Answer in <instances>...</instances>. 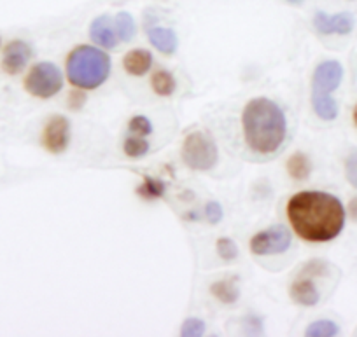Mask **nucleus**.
Returning <instances> with one entry per match:
<instances>
[{
  "label": "nucleus",
  "instance_id": "obj_19",
  "mask_svg": "<svg viewBox=\"0 0 357 337\" xmlns=\"http://www.w3.org/2000/svg\"><path fill=\"white\" fill-rule=\"evenodd\" d=\"M165 191H167L165 182L154 177H144L142 185L137 189V192H139L144 199H158L165 194Z\"/></svg>",
  "mask_w": 357,
  "mask_h": 337
},
{
  "label": "nucleus",
  "instance_id": "obj_18",
  "mask_svg": "<svg viewBox=\"0 0 357 337\" xmlns=\"http://www.w3.org/2000/svg\"><path fill=\"white\" fill-rule=\"evenodd\" d=\"M151 86H153L154 93L160 96H170L172 93L175 91V82L174 75L170 74L168 70H156L151 77Z\"/></svg>",
  "mask_w": 357,
  "mask_h": 337
},
{
  "label": "nucleus",
  "instance_id": "obj_9",
  "mask_svg": "<svg viewBox=\"0 0 357 337\" xmlns=\"http://www.w3.org/2000/svg\"><path fill=\"white\" fill-rule=\"evenodd\" d=\"M43 142L50 152L61 154L67 150L70 142V123L63 116H54L46 123V128L43 133Z\"/></svg>",
  "mask_w": 357,
  "mask_h": 337
},
{
  "label": "nucleus",
  "instance_id": "obj_5",
  "mask_svg": "<svg viewBox=\"0 0 357 337\" xmlns=\"http://www.w3.org/2000/svg\"><path fill=\"white\" fill-rule=\"evenodd\" d=\"M63 86V77L56 65L50 61H40L33 65L25 79L26 91L37 98H51L56 95Z\"/></svg>",
  "mask_w": 357,
  "mask_h": 337
},
{
  "label": "nucleus",
  "instance_id": "obj_24",
  "mask_svg": "<svg viewBox=\"0 0 357 337\" xmlns=\"http://www.w3.org/2000/svg\"><path fill=\"white\" fill-rule=\"evenodd\" d=\"M205 330H207V327H205L204 320L188 318L186 322H184L183 329H181V334H183L184 337H200L204 336Z\"/></svg>",
  "mask_w": 357,
  "mask_h": 337
},
{
  "label": "nucleus",
  "instance_id": "obj_21",
  "mask_svg": "<svg viewBox=\"0 0 357 337\" xmlns=\"http://www.w3.org/2000/svg\"><path fill=\"white\" fill-rule=\"evenodd\" d=\"M340 332V327L331 320H319L307 329L308 337H333Z\"/></svg>",
  "mask_w": 357,
  "mask_h": 337
},
{
  "label": "nucleus",
  "instance_id": "obj_3",
  "mask_svg": "<svg viewBox=\"0 0 357 337\" xmlns=\"http://www.w3.org/2000/svg\"><path fill=\"white\" fill-rule=\"evenodd\" d=\"M111 74V58L93 46H79L67 61L68 81L81 89H95L104 84Z\"/></svg>",
  "mask_w": 357,
  "mask_h": 337
},
{
  "label": "nucleus",
  "instance_id": "obj_13",
  "mask_svg": "<svg viewBox=\"0 0 357 337\" xmlns=\"http://www.w3.org/2000/svg\"><path fill=\"white\" fill-rule=\"evenodd\" d=\"M151 65H153V54L146 49H132L126 53L125 60H123V67L130 75H146L149 72Z\"/></svg>",
  "mask_w": 357,
  "mask_h": 337
},
{
  "label": "nucleus",
  "instance_id": "obj_15",
  "mask_svg": "<svg viewBox=\"0 0 357 337\" xmlns=\"http://www.w3.org/2000/svg\"><path fill=\"white\" fill-rule=\"evenodd\" d=\"M287 171L294 180H307L312 173V163L307 154L294 152L287 161Z\"/></svg>",
  "mask_w": 357,
  "mask_h": 337
},
{
  "label": "nucleus",
  "instance_id": "obj_30",
  "mask_svg": "<svg viewBox=\"0 0 357 337\" xmlns=\"http://www.w3.org/2000/svg\"><path fill=\"white\" fill-rule=\"evenodd\" d=\"M286 2H289V4H301L303 0H286Z\"/></svg>",
  "mask_w": 357,
  "mask_h": 337
},
{
  "label": "nucleus",
  "instance_id": "obj_28",
  "mask_svg": "<svg viewBox=\"0 0 357 337\" xmlns=\"http://www.w3.org/2000/svg\"><path fill=\"white\" fill-rule=\"evenodd\" d=\"M84 102H86L84 93L74 91V93H70V98H68V107L74 110H79L82 105H84Z\"/></svg>",
  "mask_w": 357,
  "mask_h": 337
},
{
  "label": "nucleus",
  "instance_id": "obj_6",
  "mask_svg": "<svg viewBox=\"0 0 357 337\" xmlns=\"http://www.w3.org/2000/svg\"><path fill=\"white\" fill-rule=\"evenodd\" d=\"M324 269L326 264L322 260H314V262H308L305 266V269L301 271V274L294 280L293 287H291V297L296 304L315 306L321 301V294H319V288L315 287L314 276L317 273H324Z\"/></svg>",
  "mask_w": 357,
  "mask_h": 337
},
{
  "label": "nucleus",
  "instance_id": "obj_16",
  "mask_svg": "<svg viewBox=\"0 0 357 337\" xmlns=\"http://www.w3.org/2000/svg\"><path fill=\"white\" fill-rule=\"evenodd\" d=\"M211 292L214 294L215 299H219V301L225 302V304H233V302H236V299H238V294H240L235 278H228V280L218 281V283L212 285Z\"/></svg>",
  "mask_w": 357,
  "mask_h": 337
},
{
  "label": "nucleus",
  "instance_id": "obj_20",
  "mask_svg": "<svg viewBox=\"0 0 357 337\" xmlns=\"http://www.w3.org/2000/svg\"><path fill=\"white\" fill-rule=\"evenodd\" d=\"M114 29L118 32V37L123 40V42H130L135 36V22H133L132 15L130 13H119L116 16Z\"/></svg>",
  "mask_w": 357,
  "mask_h": 337
},
{
  "label": "nucleus",
  "instance_id": "obj_7",
  "mask_svg": "<svg viewBox=\"0 0 357 337\" xmlns=\"http://www.w3.org/2000/svg\"><path fill=\"white\" fill-rule=\"evenodd\" d=\"M293 243L289 229L284 226H273V228L254 235L250 240V250L256 256H275V253L286 252Z\"/></svg>",
  "mask_w": 357,
  "mask_h": 337
},
{
  "label": "nucleus",
  "instance_id": "obj_1",
  "mask_svg": "<svg viewBox=\"0 0 357 337\" xmlns=\"http://www.w3.org/2000/svg\"><path fill=\"white\" fill-rule=\"evenodd\" d=\"M287 219L300 238L312 243H326L343 231L345 208L329 192L303 191L287 201Z\"/></svg>",
  "mask_w": 357,
  "mask_h": 337
},
{
  "label": "nucleus",
  "instance_id": "obj_31",
  "mask_svg": "<svg viewBox=\"0 0 357 337\" xmlns=\"http://www.w3.org/2000/svg\"><path fill=\"white\" fill-rule=\"evenodd\" d=\"M354 123H356V126H357V105H356V109H354Z\"/></svg>",
  "mask_w": 357,
  "mask_h": 337
},
{
  "label": "nucleus",
  "instance_id": "obj_11",
  "mask_svg": "<svg viewBox=\"0 0 357 337\" xmlns=\"http://www.w3.org/2000/svg\"><path fill=\"white\" fill-rule=\"evenodd\" d=\"M30 58H32V47L25 40H13L4 49L2 68L11 75L20 74L26 67Z\"/></svg>",
  "mask_w": 357,
  "mask_h": 337
},
{
  "label": "nucleus",
  "instance_id": "obj_29",
  "mask_svg": "<svg viewBox=\"0 0 357 337\" xmlns=\"http://www.w3.org/2000/svg\"><path fill=\"white\" fill-rule=\"evenodd\" d=\"M349 212H350V217H352V219L357 222V198H354L352 201H350Z\"/></svg>",
  "mask_w": 357,
  "mask_h": 337
},
{
  "label": "nucleus",
  "instance_id": "obj_23",
  "mask_svg": "<svg viewBox=\"0 0 357 337\" xmlns=\"http://www.w3.org/2000/svg\"><path fill=\"white\" fill-rule=\"evenodd\" d=\"M128 132L130 135L147 136L153 133V125H151V121L146 116H135V118H132V121H130Z\"/></svg>",
  "mask_w": 357,
  "mask_h": 337
},
{
  "label": "nucleus",
  "instance_id": "obj_26",
  "mask_svg": "<svg viewBox=\"0 0 357 337\" xmlns=\"http://www.w3.org/2000/svg\"><path fill=\"white\" fill-rule=\"evenodd\" d=\"M345 175H347V180H349L354 187H357V150L350 154L349 159H347Z\"/></svg>",
  "mask_w": 357,
  "mask_h": 337
},
{
  "label": "nucleus",
  "instance_id": "obj_25",
  "mask_svg": "<svg viewBox=\"0 0 357 337\" xmlns=\"http://www.w3.org/2000/svg\"><path fill=\"white\" fill-rule=\"evenodd\" d=\"M218 253L221 259L225 260H233L236 259V256H238V246H236V243L233 242L231 238H221L218 240Z\"/></svg>",
  "mask_w": 357,
  "mask_h": 337
},
{
  "label": "nucleus",
  "instance_id": "obj_2",
  "mask_svg": "<svg viewBox=\"0 0 357 337\" xmlns=\"http://www.w3.org/2000/svg\"><path fill=\"white\" fill-rule=\"evenodd\" d=\"M243 139L252 152L273 154L280 150L287 136V119L284 110L270 98L250 100L242 114Z\"/></svg>",
  "mask_w": 357,
  "mask_h": 337
},
{
  "label": "nucleus",
  "instance_id": "obj_12",
  "mask_svg": "<svg viewBox=\"0 0 357 337\" xmlns=\"http://www.w3.org/2000/svg\"><path fill=\"white\" fill-rule=\"evenodd\" d=\"M89 37L93 42L100 44L102 47H107V49H114L118 44V36H116V30L109 16H98L97 19H93L89 26Z\"/></svg>",
  "mask_w": 357,
  "mask_h": 337
},
{
  "label": "nucleus",
  "instance_id": "obj_10",
  "mask_svg": "<svg viewBox=\"0 0 357 337\" xmlns=\"http://www.w3.org/2000/svg\"><path fill=\"white\" fill-rule=\"evenodd\" d=\"M356 25V19L350 13H340V15H326V13L319 11L314 16V26L319 33H324V36H347L354 30Z\"/></svg>",
  "mask_w": 357,
  "mask_h": 337
},
{
  "label": "nucleus",
  "instance_id": "obj_14",
  "mask_svg": "<svg viewBox=\"0 0 357 337\" xmlns=\"http://www.w3.org/2000/svg\"><path fill=\"white\" fill-rule=\"evenodd\" d=\"M147 36H149L151 44H153V46L156 47L160 53L174 54L175 51H177L178 39H177V36H175L174 30L161 29V26H154V29H151L149 32H147Z\"/></svg>",
  "mask_w": 357,
  "mask_h": 337
},
{
  "label": "nucleus",
  "instance_id": "obj_17",
  "mask_svg": "<svg viewBox=\"0 0 357 337\" xmlns=\"http://www.w3.org/2000/svg\"><path fill=\"white\" fill-rule=\"evenodd\" d=\"M312 107L315 114L324 121H333L338 116V103L331 96H312Z\"/></svg>",
  "mask_w": 357,
  "mask_h": 337
},
{
  "label": "nucleus",
  "instance_id": "obj_27",
  "mask_svg": "<svg viewBox=\"0 0 357 337\" xmlns=\"http://www.w3.org/2000/svg\"><path fill=\"white\" fill-rule=\"evenodd\" d=\"M205 217H207V220L211 224L221 222V219H222V206L219 205V203H215V201L207 203V206H205Z\"/></svg>",
  "mask_w": 357,
  "mask_h": 337
},
{
  "label": "nucleus",
  "instance_id": "obj_8",
  "mask_svg": "<svg viewBox=\"0 0 357 337\" xmlns=\"http://www.w3.org/2000/svg\"><path fill=\"white\" fill-rule=\"evenodd\" d=\"M343 79V67L335 60L322 61L312 79V96H331Z\"/></svg>",
  "mask_w": 357,
  "mask_h": 337
},
{
  "label": "nucleus",
  "instance_id": "obj_4",
  "mask_svg": "<svg viewBox=\"0 0 357 337\" xmlns=\"http://www.w3.org/2000/svg\"><path fill=\"white\" fill-rule=\"evenodd\" d=\"M183 159L191 170L205 171L218 164L219 150L214 139L205 132H193L183 143Z\"/></svg>",
  "mask_w": 357,
  "mask_h": 337
},
{
  "label": "nucleus",
  "instance_id": "obj_22",
  "mask_svg": "<svg viewBox=\"0 0 357 337\" xmlns=\"http://www.w3.org/2000/svg\"><path fill=\"white\" fill-rule=\"evenodd\" d=\"M147 150H149V143L147 140H144V136L130 135L125 140V152L130 157H142L146 156Z\"/></svg>",
  "mask_w": 357,
  "mask_h": 337
}]
</instances>
